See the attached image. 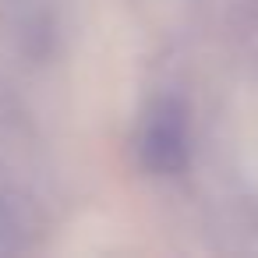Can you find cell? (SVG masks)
Listing matches in <instances>:
<instances>
[{
  "instance_id": "obj_1",
  "label": "cell",
  "mask_w": 258,
  "mask_h": 258,
  "mask_svg": "<svg viewBox=\"0 0 258 258\" xmlns=\"http://www.w3.org/2000/svg\"><path fill=\"white\" fill-rule=\"evenodd\" d=\"M142 166L159 177H173L187 166V120L177 99H159L142 127Z\"/></svg>"
}]
</instances>
